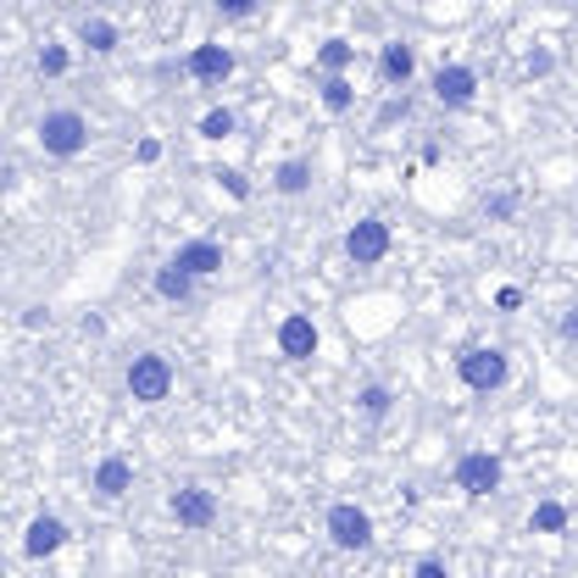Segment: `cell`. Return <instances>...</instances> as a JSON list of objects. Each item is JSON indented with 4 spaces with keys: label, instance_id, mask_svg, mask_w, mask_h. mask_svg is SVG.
Masks as SVG:
<instances>
[{
    "label": "cell",
    "instance_id": "obj_1",
    "mask_svg": "<svg viewBox=\"0 0 578 578\" xmlns=\"http://www.w3.org/2000/svg\"><path fill=\"white\" fill-rule=\"evenodd\" d=\"M90 140H95V129H90V118L79 107H45L40 123H34V145L51 162H79L90 151Z\"/></svg>",
    "mask_w": 578,
    "mask_h": 578
},
{
    "label": "cell",
    "instance_id": "obj_2",
    "mask_svg": "<svg viewBox=\"0 0 578 578\" xmlns=\"http://www.w3.org/2000/svg\"><path fill=\"white\" fill-rule=\"evenodd\" d=\"M456 384L473 395H500L511 384V351L506 345H462L456 351Z\"/></svg>",
    "mask_w": 578,
    "mask_h": 578
},
{
    "label": "cell",
    "instance_id": "obj_3",
    "mask_svg": "<svg viewBox=\"0 0 578 578\" xmlns=\"http://www.w3.org/2000/svg\"><path fill=\"white\" fill-rule=\"evenodd\" d=\"M323 534H328V545L339 556H367L378 545V523H373V511L362 500H334L323 511Z\"/></svg>",
    "mask_w": 578,
    "mask_h": 578
},
{
    "label": "cell",
    "instance_id": "obj_4",
    "mask_svg": "<svg viewBox=\"0 0 578 578\" xmlns=\"http://www.w3.org/2000/svg\"><path fill=\"white\" fill-rule=\"evenodd\" d=\"M173 384H179V373H173V362L162 351H134L123 362V389H129L134 406H162L173 395Z\"/></svg>",
    "mask_w": 578,
    "mask_h": 578
},
{
    "label": "cell",
    "instance_id": "obj_5",
    "mask_svg": "<svg viewBox=\"0 0 578 578\" xmlns=\"http://www.w3.org/2000/svg\"><path fill=\"white\" fill-rule=\"evenodd\" d=\"M450 484L467 495V500H489V495H500L506 489V462L495 456V450H462L456 462H450Z\"/></svg>",
    "mask_w": 578,
    "mask_h": 578
},
{
    "label": "cell",
    "instance_id": "obj_6",
    "mask_svg": "<svg viewBox=\"0 0 578 578\" xmlns=\"http://www.w3.org/2000/svg\"><path fill=\"white\" fill-rule=\"evenodd\" d=\"M168 517L184 528V534H212L217 528V517H223V500H217V489H206V484H179V489H168Z\"/></svg>",
    "mask_w": 578,
    "mask_h": 578
},
{
    "label": "cell",
    "instance_id": "obj_7",
    "mask_svg": "<svg viewBox=\"0 0 578 578\" xmlns=\"http://www.w3.org/2000/svg\"><path fill=\"white\" fill-rule=\"evenodd\" d=\"M339 245H345V262H351V267H384V262H389V251H395V234H389V223H384V217H373V212H367V217H356V223L345 229V240H339Z\"/></svg>",
    "mask_w": 578,
    "mask_h": 578
},
{
    "label": "cell",
    "instance_id": "obj_8",
    "mask_svg": "<svg viewBox=\"0 0 578 578\" xmlns=\"http://www.w3.org/2000/svg\"><path fill=\"white\" fill-rule=\"evenodd\" d=\"M428 95L439 112H473L478 107V68L467 62H439L434 79H428Z\"/></svg>",
    "mask_w": 578,
    "mask_h": 578
},
{
    "label": "cell",
    "instance_id": "obj_9",
    "mask_svg": "<svg viewBox=\"0 0 578 578\" xmlns=\"http://www.w3.org/2000/svg\"><path fill=\"white\" fill-rule=\"evenodd\" d=\"M273 345H278L284 362L306 367V362H317V351H323V328H317L312 312H284L278 328H273Z\"/></svg>",
    "mask_w": 578,
    "mask_h": 578
},
{
    "label": "cell",
    "instance_id": "obj_10",
    "mask_svg": "<svg viewBox=\"0 0 578 578\" xmlns=\"http://www.w3.org/2000/svg\"><path fill=\"white\" fill-rule=\"evenodd\" d=\"M184 73H190L195 84L217 90V84H229V79L240 73V57H234V45H223V40H201V45H190Z\"/></svg>",
    "mask_w": 578,
    "mask_h": 578
},
{
    "label": "cell",
    "instance_id": "obj_11",
    "mask_svg": "<svg viewBox=\"0 0 578 578\" xmlns=\"http://www.w3.org/2000/svg\"><path fill=\"white\" fill-rule=\"evenodd\" d=\"M68 539H73V523L62 511H34L29 528H23V556L29 561H51V556L68 550Z\"/></svg>",
    "mask_w": 578,
    "mask_h": 578
},
{
    "label": "cell",
    "instance_id": "obj_12",
    "mask_svg": "<svg viewBox=\"0 0 578 578\" xmlns=\"http://www.w3.org/2000/svg\"><path fill=\"white\" fill-rule=\"evenodd\" d=\"M179 273H190L195 284H206V278H217L223 267H229V251H223V240H206V234H195V240H184V245H173V256H168Z\"/></svg>",
    "mask_w": 578,
    "mask_h": 578
},
{
    "label": "cell",
    "instance_id": "obj_13",
    "mask_svg": "<svg viewBox=\"0 0 578 578\" xmlns=\"http://www.w3.org/2000/svg\"><path fill=\"white\" fill-rule=\"evenodd\" d=\"M134 478H140V473H134V462H129L123 450H107V456L90 467V495H95L101 506H118V500L134 489Z\"/></svg>",
    "mask_w": 578,
    "mask_h": 578
},
{
    "label": "cell",
    "instance_id": "obj_14",
    "mask_svg": "<svg viewBox=\"0 0 578 578\" xmlns=\"http://www.w3.org/2000/svg\"><path fill=\"white\" fill-rule=\"evenodd\" d=\"M412 79H417V45L412 40H384L378 45V84L384 90H412Z\"/></svg>",
    "mask_w": 578,
    "mask_h": 578
},
{
    "label": "cell",
    "instance_id": "obj_15",
    "mask_svg": "<svg viewBox=\"0 0 578 578\" xmlns=\"http://www.w3.org/2000/svg\"><path fill=\"white\" fill-rule=\"evenodd\" d=\"M73 45L90 51V57H112V51L123 45V29H118L112 18H101V12H84V18L73 23Z\"/></svg>",
    "mask_w": 578,
    "mask_h": 578
},
{
    "label": "cell",
    "instance_id": "obj_16",
    "mask_svg": "<svg viewBox=\"0 0 578 578\" xmlns=\"http://www.w3.org/2000/svg\"><path fill=\"white\" fill-rule=\"evenodd\" d=\"M312 190H317V168H312V156H284V162L273 168V195L301 201V195H312Z\"/></svg>",
    "mask_w": 578,
    "mask_h": 578
},
{
    "label": "cell",
    "instance_id": "obj_17",
    "mask_svg": "<svg viewBox=\"0 0 578 578\" xmlns=\"http://www.w3.org/2000/svg\"><path fill=\"white\" fill-rule=\"evenodd\" d=\"M312 68H317V79H351V68H356V40H351V34H328V40L317 45Z\"/></svg>",
    "mask_w": 578,
    "mask_h": 578
},
{
    "label": "cell",
    "instance_id": "obj_18",
    "mask_svg": "<svg viewBox=\"0 0 578 578\" xmlns=\"http://www.w3.org/2000/svg\"><path fill=\"white\" fill-rule=\"evenodd\" d=\"M195 290H201V284H195L190 273H179L173 262L151 267V295H156V301H168V306H190V301H195Z\"/></svg>",
    "mask_w": 578,
    "mask_h": 578
},
{
    "label": "cell",
    "instance_id": "obj_19",
    "mask_svg": "<svg viewBox=\"0 0 578 578\" xmlns=\"http://www.w3.org/2000/svg\"><path fill=\"white\" fill-rule=\"evenodd\" d=\"M351 400H356V417L362 423H389V412H395V389L384 378H362Z\"/></svg>",
    "mask_w": 578,
    "mask_h": 578
},
{
    "label": "cell",
    "instance_id": "obj_20",
    "mask_svg": "<svg viewBox=\"0 0 578 578\" xmlns=\"http://www.w3.org/2000/svg\"><path fill=\"white\" fill-rule=\"evenodd\" d=\"M567 523H572L567 500H534V511H528V534H545V539L567 534Z\"/></svg>",
    "mask_w": 578,
    "mask_h": 578
},
{
    "label": "cell",
    "instance_id": "obj_21",
    "mask_svg": "<svg viewBox=\"0 0 578 578\" xmlns=\"http://www.w3.org/2000/svg\"><path fill=\"white\" fill-rule=\"evenodd\" d=\"M34 73L40 79H68L73 73V40H45L40 57H34Z\"/></svg>",
    "mask_w": 578,
    "mask_h": 578
},
{
    "label": "cell",
    "instance_id": "obj_22",
    "mask_svg": "<svg viewBox=\"0 0 578 578\" xmlns=\"http://www.w3.org/2000/svg\"><path fill=\"white\" fill-rule=\"evenodd\" d=\"M317 101H323L328 118L356 112V79H317Z\"/></svg>",
    "mask_w": 578,
    "mask_h": 578
},
{
    "label": "cell",
    "instance_id": "obj_23",
    "mask_svg": "<svg viewBox=\"0 0 578 578\" xmlns=\"http://www.w3.org/2000/svg\"><path fill=\"white\" fill-rule=\"evenodd\" d=\"M234 129H240L234 107H212V112H201V123H195V134H201V140H212V145L234 140Z\"/></svg>",
    "mask_w": 578,
    "mask_h": 578
},
{
    "label": "cell",
    "instance_id": "obj_24",
    "mask_svg": "<svg viewBox=\"0 0 578 578\" xmlns=\"http://www.w3.org/2000/svg\"><path fill=\"white\" fill-rule=\"evenodd\" d=\"M484 217L511 223V217H517V190H495V195H484Z\"/></svg>",
    "mask_w": 578,
    "mask_h": 578
},
{
    "label": "cell",
    "instance_id": "obj_25",
    "mask_svg": "<svg viewBox=\"0 0 578 578\" xmlns=\"http://www.w3.org/2000/svg\"><path fill=\"white\" fill-rule=\"evenodd\" d=\"M523 73H528V79H545V73H556V51H550V45H534V51L523 57Z\"/></svg>",
    "mask_w": 578,
    "mask_h": 578
},
{
    "label": "cell",
    "instance_id": "obj_26",
    "mask_svg": "<svg viewBox=\"0 0 578 578\" xmlns=\"http://www.w3.org/2000/svg\"><path fill=\"white\" fill-rule=\"evenodd\" d=\"M556 339H561V351L578 356V306H567V312L556 317Z\"/></svg>",
    "mask_w": 578,
    "mask_h": 578
},
{
    "label": "cell",
    "instance_id": "obj_27",
    "mask_svg": "<svg viewBox=\"0 0 578 578\" xmlns=\"http://www.w3.org/2000/svg\"><path fill=\"white\" fill-rule=\"evenodd\" d=\"M217 18L223 23H251L256 18V0H217Z\"/></svg>",
    "mask_w": 578,
    "mask_h": 578
},
{
    "label": "cell",
    "instance_id": "obj_28",
    "mask_svg": "<svg viewBox=\"0 0 578 578\" xmlns=\"http://www.w3.org/2000/svg\"><path fill=\"white\" fill-rule=\"evenodd\" d=\"M217 184L229 190V201H251V184H245V173H240V168H223V173H217Z\"/></svg>",
    "mask_w": 578,
    "mask_h": 578
},
{
    "label": "cell",
    "instance_id": "obj_29",
    "mask_svg": "<svg viewBox=\"0 0 578 578\" xmlns=\"http://www.w3.org/2000/svg\"><path fill=\"white\" fill-rule=\"evenodd\" d=\"M134 162H140V168H156V162H162V140H156V134H145V140L134 145Z\"/></svg>",
    "mask_w": 578,
    "mask_h": 578
},
{
    "label": "cell",
    "instance_id": "obj_30",
    "mask_svg": "<svg viewBox=\"0 0 578 578\" xmlns=\"http://www.w3.org/2000/svg\"><path fill=\"white\" fill-rule=\"evenodd\" d=\"M517 306H523V290L517 284H500L495 290V312H517Z\"/></svg>",
    "mask_w": 578,
    "mask_h": 578
},
{
    "label": "cell",
    "instance_id": "obj_31",
    "mask_svg": "<svg viewBox=\"0 0 578 578\" xmlns=\"http://www.w3.org/2000/svg\"><path fill=\"white\" fill-rule=\"evenodd\" d=\"M412 578H450V567H445L439 556H423V561L412 567Z\"/></svg>",
    "mask_w": 578,
    "mask_h": 578
},
{
    "label": "cell",
    "instance_id": "obj_32",
    "mask_svg": "<svg viewBox=\"0 0 578 578\" xmlns=\"http://www.w3.org/2000/svg\"><path fill=\"white\" fill-rule=\"evenodd\" d=\"M23 328H51V306H29L23 312Z\"/></svg>",
    "mask_w": 578,
    "mask_h": 578
}]
</instances>
